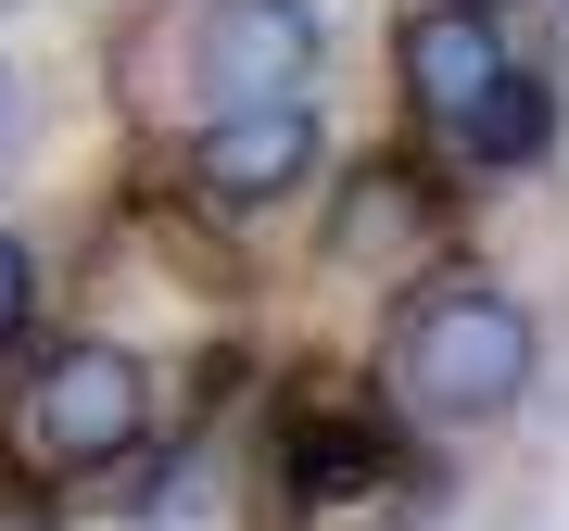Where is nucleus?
Returning a JSON list of instances; mask_svg holds the SVG:
<instances>
[{
	"mask_svg": "<svg viewBox=\"0 0 569 531\" xmlns=\"http://www.w3.org/2000/svg\"><path fill=\"white\" fill-rule=\"evenodd\" d=\"M531 368H545L531 317L507 304V291H481V279H443L430 304L392 317V392L430 405V418H493V405H519Z\"/></svg>",
	"mask_w": 569,
	"mask_h": 531,
	"instance_id": "nucleus-1",
	"label": "nucleus"
},
{
	"mask_svg": "<svg viewBox=\"0 0 569 531\" xmlns=\"http://www.w3.org/2000/svg\"><path fill=\"white\" fill-rule=\"evenodd\" d=\"M317 0H203L190 13V89L203 114H253V102H317Z\"/></svg>",
	"mask_w": 569,
	"mask_h": 531,
	"instance_id": "nucleus-2",
	"label": "nucleus"
},
{
	"mask_svg": "<svg viewBox=\"0 0 569 531\" xmlns=\"http://www.w3.org/2000/svg\"><path fill=\"white\" fill-rule=\"evenodd\" d=\"M140 430H152V380L127 368L114 342L51 354V368H39V392H26V443H39L51 469H114Z\"/></svg>",
	"mask_w": 569,
	"mask_h": 531,
	"instance_id": "nucleus-3",
	"label": "nucleus"
},
{
	"mask_svg": "<svg viewBox=\"0 0 569 531\" xmlns=\"http://www.w3.org/2000/svg\"><path fill=\"white\" fill-rule=\"evenodd\" d=\"M329 127L317 102H253V114H203V152H190V178H203V203L253 216V203H291V190L317 178Z\"/></svg>",
	"mask_w": 569,
	"mask_h": 531,
	"instance_id": "nucleus-4",
	"label": "nucleus"
},
{
	"mask_svg": "<svg viewBox=\"0 0 569 531\" xmlns=\"http://www.w3.org/2000/svg\"><path fill=\"white\" fill-rule=\"evenodd\" d=\"M392 63H406V89H418V114H468L493 89V63H507V26L481 13V0H418L406 13V39H392Z\"/></svg>",
	"mask_w": 569,
	"mask_h": 531,
	"instance_id": "nucleus-5",
	"label": "nucleus"
},
{
	"mask_svg": "<svg viewBox=\"0 0 569 531\" xmlns=\"http://www.w3.org/2000/svg\"><path fill=\"white\" fill-rule=\"evenodd\" d=\"M456 152L468 164H545L557 152V89L531 77V63H493V89L456 114Z\"/></svg>",
	"mask_w": 569,
	"mask_h": 531,
	"instance_id": "nucleus-6",
	"label": "nucleus"
},
{
	"mask_svg": "<svg viewBox=\"0 0 569 531\" xmlns=\"http://www.w3.org/2000/svg\"><path fill=\"white\" fill-rule=\"evenodd\" d=\"M291 493H305V507H342V493H380L392 481V443L367 418H291Z\"/></svg>",
	"mask_w": 569,
	"mask_h": 531,
	"instance_id": "nucleus-7",
	"label": "nucleus"
},
{
	"mask_svg": "<svg viewBox=\"0 0 569 531\" xmlns=\"http://www.w3.org/2000/svg\"><path fill=\"white\" fill-rule=\"evenodd\" d=\"M26 317H39V266H26V241L0 228V354L26 342Z\"/></svg>",
	"mask_w": 569,
	"mask_h": 531,
	"instance_id": "nucleus-8",
	"label": "nucleus"
},
{
	"mask_svg": "<svg viewBox=\"0 0 569 531\" xmlns=\"http://www.w3.org/2000/svg\"><path fill=\"white\" fill-rule=\"evenodd\" d=\"M0 13H13V0H0Z\"/></svg>",
	"mask_w": 569,
	"mask_h": 531,
	"instance_id": "nucleus-9",
	"label": "nucleus"
}]
</instances>
